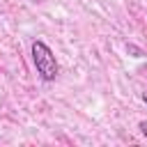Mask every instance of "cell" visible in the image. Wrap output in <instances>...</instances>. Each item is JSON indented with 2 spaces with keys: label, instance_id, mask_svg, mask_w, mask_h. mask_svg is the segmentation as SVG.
<instances>
[{
  "label": "cell",
  "instance_id": "4",
  "mask_svg": "<svg viewBox=\"0 0 147 147\" xmlns=\"http://www.w3.org/2000/svg\"><path fill=\"white\" fill-rule=\"evenodd\" d=\"M142 101H145V103H147V92H145V94H142Z\"/></svg>",
  "mask_w": 147,
  "mask_h": 147
},
{
  "label": "cell",
  "instance_id": "2",
  "mask_svg": "<svg viewBox=\"0 0 147 147\" xmlns=\"http://www.w3.org/2000/svg\"><path fill=\"white\" fill-rule=\"evenodd\" d=\"M126 51H129V53H131L133 57H142V55H145V53H142V51H140L138 46H133V44H129V46H126Z\"/></svg>",
  "mask_w": 147,
  "mask_h": 147
},
{
  "label": "cell",
  "instance_id": "1",
  "mask_svg": "<svg viewBox=\"0 0 147 147\" xmlns=\"http://www.w3.org/2000/svg\"><path fill=\"white\" fill-rule=\"evenodd\" d=\"M32 62H34L37 74H39L44 80H55V76H57L55 55H53V51H51L44 41H39V39L32 44Z\"/></svg>",
  "mask_w": 147,
  "mask_h": 147
},
{
  "label": "cell",
  "instance_id": "3",
  "mask_svg": "<svg viewBox=\"0 0 147 147\" xmlns=\"http://www.w3.org/2000/svg\"><path fill=\"white\" fill-rule=\"evenodd\" d=\"M138 129H140V133L147 138V122H140V124H138Z\"/></svg>",
  "mask_w": 147,
  "mask_h": 147
}]
</instances>
